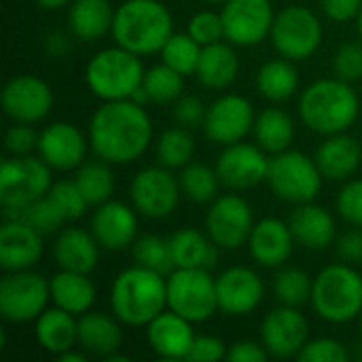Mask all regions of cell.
I'll return each instance as SVG.
<instances>
[{"label": "cell", "instance_id": "cell-1", "mask_svg": "<svg viewBox=\"0 0 362 362\" xmlns=\"http://www.w3.org/2000/svg\"><path fill=\"white\" fill-rule=\"evenodd\" d=\"M89 144L98 159L127 165L142 157L153 142V121L136 100L104 102L89 121Z\"/></svg>", "mask_w": 362, "mask_h": 362}, {"label": "cell", "instance_id": "cell-2", "mask_svg": "<svg viewBox=\"0 0 362 362\" xmlns=\"http://www.w3.org/2000/svg\"><path fill=\"white\" fill-rule=\"evenodd\" d=\"M110 310L127 327H146L168 310V276L138 263L127 267L110 286Z\"/></svg>", "mask_w": 362, "mask_h": 362}, {"label": "cell", "instance_id": "cell-3", "mask_svg": "<svg viewBox=\"0 0 362 362\" xmlns=\"http://www.w3.org/2000/svg\"><path fill=\"white\" fill-rule=\"evenodd\" d=\"M361 110L358 93L352 85L339 76L320 78L305 87L299 98V117L312 132L320 136H333L348 132Z\"/></svg>", "mask_w": 362, "mask_h": 362}, {"label": "cell", "instance_id": "cell-4", "mask_svg": "<svg viewBox=\"0 0 362 362\" xmlns=\"http://www.w3.org/2000/svg\"><path fill=\"white\" fill-rule=\"evenodd\" d=\"M174 34V17L159 0H125L115 8L112 36L119 47L136 53H159Z\"/></svg>", "mask_w": 362, "mask_h": 362}, {"label": "cell", "instance_id": "cell-5", "mask_svg": "<svg viewBox=\"0 0 362 362\" xmlns=\"http://www.w3.org/2000/svg\"><path fill=\"white\" fill-rule=\"evenodd\" d=\"M314 312L333 325H346L362 316V276L352 263L327 265L312 286Z\"/></svg>", "mask_w": 362, "mask_h": 362}, {"label": "cell", "instance_id": "cell-6", "mask_svg": "<svg viewBox=\"0 0 362 362\" xmlns=\"http://www.w3.org/2000/svg\"><path fill=\"white\" fill-rule=\"evenodd\" d=\"M144 72L140 55L117 45L98 51L89 59L85 68V83L89 91L104 102L129 100L142 87Z\"/></svg>", "mask_w": 362, "mask_h": 362}, {"label": "cell", "instance_id": "cell-7", "mask_svg": "<svg viewBox=\"0 0 362 362\" xmlns=\"http://www.w3.org/2000/svg\"><path fill=\"white\" fill-rule=\"evenodd\" d=\"M322 172L316 159L308 157L301 151L286 148L272 155L267 182L276 197L288 204H308L314 202L322 187Z\"/></svg>", "mask_w": 362, "mask_h": 362}, {"label": "cell", "instance_id": "cell-8", "mask_svg": "<svg viewBox=\"0 0 362 362\" xmlns=\"http://www.w3.org/2000/svg\"><path fill=\"white\" fill-rule=\"evenodd\" d=\"M168 310L185 316L193 325L206 322L218 312L216 278L208 269L176 267L168 276Z\"/></svg>", "mask_w": 362, "mask_h": 362}, {"label": "cell", "instance_id": "cell-9", "mask_svg": "<svg viewBox=\"0 0 362 362\" xmlns=\"http://www.w3.org/2000/svg\"><path fill=\"white\" fill-rule=\"evenodd\" d=\"M51 168L38 157L4 159L0 168V204L6 212L28 208L51 191Z\"/></svg>", "mask_w": 362, "mask_h": 362}, {"label": "cell", "instance_id": "cell-10", "mask_svg": "<svg viewBox=\"0 0 362 362\" xmlns=\"http://www.w3.org/2000/svg\"><path fill=\"white\" fill-rule=\"evenodd\" d=\"M269 36L282 57L303 62L318 51L322 42V23L314 11L293 4L276 13Z\"/></svg>", "mask_w": 362, "mask_h": 362}, {"label": "cell", "instance_id": "cell-11", "mask_svg": "<svg viewBox=\"0 0 362 362\" xmlns=\"http://www.w3.org/2000/svg\"><path fill=\"white\" fill-rule=\"evenodd\" d=\"M51 301V282L32 272H6L0 280V314L8 322L36 320Z\"/></svg>", "mask_w": 362, "mask_h": 362}, {"label": "cell", "instance_id": "cell-12", "mask_svg": "<svg viewBox=\"0 0 362 362\" xmlns=\"http://www.w3.org/2000/svg\"><path fill=\"white\" fill-rule=\"evenodd\" d=\"M255 216L250 204L235 195H218L206 214V233L221 250H238L248 244Z\"/></svg>", "mask_w": 362, "mask_h": 362}, {"label": "cell", "instance_id": "cell-13", "mask_svg": "<svg viewBox=\"0 0 362 362\" xmlns=\"http://www.w3.org/2000/svg\"><path fill=\"white\" fill-rule=\"evenodd\" d=\"M180 182L165 165H151L140 170L129 187L132 206L146 218L170 216L180 199Z\"/></svg>", "mask_w": 362, "mask_h": 362}, {"label": "cell", "instance_id": "cell-14", "mask_svg": "<svg viewBox=\"0 0 362 362\" xmlns=\"http://www.w3.org/2000/svg\"><path fill=\"white\" fill-rule=\"evenodd\" d=\"M225 40L233 47H257L269 34L276 19L272 0H227L223 2Z\"/></svg>", "mask_w": 362, "mask_h": 362}, {"label": "cell", "instance_id": "cell-15", "mask_svg": "<svg viewBox=\"0 0 362 362\" xmlns=\"http://www.w3.org/2000/svg\"><path fill=\"white\" fill-rule=\"evenodd\" d=\"M2 110L15 123H40L53 108L51 87L34 74L8 78L0 93Z\"/></svg>", "mask_w": 362, "mask_h": 362}, {"label": "cell", "instance_id": "cell-16", "mask_svg": "<svg viewBox=\"0 0 362 362\" xmlns=\"http://www.w3.org/2000/svg\"><path fill=\"white\" fill-rule=\"evenodd\" d=\"M255 108L250 100L238 93H227L208 106L204 119V132L208 140L229 146L242 142L255 127Z\"/></svg>", "mask_w": 362, "mask_h": 362}, {"label": "cell", "instance_id": "cell-17", "mask_svg": "<svg viewBox=\"0 0 362 362\" xmlns=\"http://www.w3.org/2000/svg\"><path fill=\"white\" fill-rule=\"evenodd\" d=\"M269 153H265L259 144L235 142L225 146V151L216 159V172L225 187L233 191H246L267 180L269 174Z\"/></svg>", "mask_w": 362, "mask_h": 362}, {"label": "cell", "instance_id": "cell-18", "mask_svg": "<svg viewBox=\"0 0 362 362\" xmlns=\"http://www.w3.org/2000/svg\"><path fill=\"white\" fill-rule=\"evenodd\" d=\"M310 341V322L299 308L272 310L261 325V344L276 358H297Z\"/></svg>", "mask_w": 362, "mask_h": 362}, {"label": "cell", "instance_id": "cell-19", "mask_svg": "<svg viewBox=\"0 0 362 362\" xmlns=\"http://www.w3.org/2000/svg\"><path fill=\"white\" fill-rule=\"evenodd\" d=\"M216 297L218 312L225 316H248L261 305L265 284L255 269L235 265L216 278Z\"/></svg>", "mask_w": 362, "mask_h": 362}, {"label": "cell", "instance_id": "cell-20", "mask_svg": "<svg viewBox=\"0 0 362 362\" xmlns=\"http://www.w3.org/2000/svg\"><path fill=\"white\" fill-rule=\"evenodd\" d=\"M87 144L89 138H85V134L76 125L66 121H55L40 132L38 157L51 170L57 172L76 170L85 161Z\"/></svg>", "mask_w": 362, "mask_h": 362}, {"label": "cell", "instance_id": "cell-21", "mask_svg": "<svg viewBox=\"0 0 362 362\" xmlns=\"http://www.w3.org/2000/svg\"><path fill=\"white\" fill-rule=\"evenodd\" d=\"M89 227L104 250H125L138 240V210L108 199L95 206Z\"/></svg>", "mask_w": 362, "mask_h": 362}, {"label": "cell", "instance_id": "cell-22", "mask_svg": "<svg viewBox=\"0 0 362 362\" xmlns=\"http://www.w3.org/2000/svg\"><path fill=\"white\" fill-rule=\"evenodd\" d=\"M195 337L193 322L172 310H163L146 325V341L151 350L165 361H187Z\"/></svg>", "mask_w": 362, "mask_h": 362}, {"label": "cell", "instance_id": "cell-23", "mask_svg": "<svg viewBox=\"0 0 362 362\" xmlns=\"http://www.w3.org/2000/svg\"><path fill=\"white\" fill-rule=\"evenodd\" d=\"M42 233L19 218L0 227V267L4 272L32 269L42 257Z\"/></svg>", "mask_w": 362, "mask_h": 362}, {"label": "cell", "instance_id": "cell-24", "mask_svg": "<svg viewBox=\"0 0 362 362\" xmlns=\"http://www.w3.org/2000/svg\"><path fill=\"white\" fill-rule=\"evenodd\" d=\"M246 246L250 250V257L261 267L276 269L291 259L295 235L286 221L276 216H265L255 223Z\"/></svg>", "mask_w": 362, "mask_h": 362}, {"label": "cell", "instance_id": "cell-25", "mask_svg": "<svg viewBox=\"0 0 362 362\" xmlns=\"http://www.w3.org/2000/svg\"><path fill=\"white\" fill-rule=\"evenodd\" d=\"M291 231L295 242L310 250H325L337 240V225L333 214L318 204H299L291 214Z\"/></svg>", "mask_w": 362, "mask_h": 362}, {"label": "cell", "instance_id": "cell-26", "mask_svg": "<svg viewBox=\"0 0 362 362\" xmlns=\"http://www.w3.org/2000/svg\"><path fill=\"white\" fill-rule=\"evenodd\" d=\"M100 244L91 231L81 227L64 229L53 244V259L59 269L91 274L100 259Z\"/></svg>", "mask_w": 362, "mask_h": 362}, {"label": "cell", "instance_id": "cell-27", "mask_svg": "<svg viewBox=\"0 0 362 362\" xmlns=\"http://www.w3.org/2000/svg\"><path fill=\"white\" fill-rule=\"evenodd\" d=\"M316 163L327 180H350L362 161V144L352 136L333 134L316 151Z\"/></svg>", "mask_w": 362, "mask_h": 362}, {"label": "cell", "instance_id": "cell-28", "mask_svg": "<svg viewBox=\"0 0 362 362\" xmlns=\"http://www.w3.org/2000/svg\"><path fill=\"white\" fill-rule=\"evenodd\" d=\"M34 335L42 350L59 356L78 346V316L57 305L47 308L36 318Z\"/></svg>", "mask_w": 362, "mask_h": 362}, {"label": "cell", "instance_id": "cell-29", "mask_svg": "<svg viewBox=\"0 0 362 362\" xmlns=\"http://www.w3.org/2000/svg\"><path fill=\"white\" fill-rule=\"evenodd\" d=\"M121 325L123 322L117 316L85 312L83 316H78V348L100 358H108L110 354H117L123 344Z\"/></svg>", "mask_w": 362, "mask_h": 362}, {"label": "cell", "instance_id": "cell-30", "mask_svg": "<svg viewBox=\"0 0 362 362\" xmlns=\"http://www.w3.org/2000/svg\"><path fill=\"white\" fill-rule=\"evenodd\" d=\"M240 72V59L233 45L214 42L202 49V57L195 70V78L208 89H227Z\"/></svg>", "mask_w": 362, "mask_h": 362}, {"label": "cell", "instance_id": "cell-31", "mask_svg": "<svg viewBox=\"0 0 362 362\" xmlns=\"http://www.w3.org/2000/svg\"><path fill=\"white\" fill-rule=\"evenodd\" d=\"M49 282H51L53 305H57L74 316H83L85 312H89L93 308L95 286L89 280V274L59 269Z\"/></svg>", "mask_w": 362, "mask_h": 362}, {"label": "cell", "instance_id": "cell-32", "mask_svg": "<svg viewBox=\"0 0 362 362\" xmlns=\"http://www.w3.org/2000/svg\"><path fill=\"white\" fill-rule=\"evenodd\" d=\"M115 8L108 0H72L68 23L78 40L93 42L112 32Z\"/></svg>", "mask_w": 362, "mask_h": 362}, {"label": "cell", "instance_id": "cell-33", "mask_svg": "<svg viewBox=\"0 0 362 362\" xmlns=\"http://www.w3.org/2000/svg\"><path fill=\"white\" fill-rule=\"evenodd\" d=\"M170 248H172V259L174 267H199V269H210L216 263V244L210 240V235L185 227L176 231L170 238Z\"/></svg>", "mask_w": 362, "mask_h": 362}, {"label": "cell", "instance_id": "cell-34", "mask_svg": "<svg viewBox=\"0 0 362 362\" xmlns=\"http://www.w3.org/2000/svg\"><path fill=\"white\" fill-rule=\"evenodd\" d=\"M252 134L257 144L265 153L276 155L291 148L295 138V123L291 115L284 112L282 108H265L263 112L257 115Z\"/></svg>", "mask_w": 362, "mask_h": 362}, {"label": "cell", "instance_id": "cell-35", "mask_svg": "<svg viewBox=\"0 0 362 362\" xmlns=\"http://www.w3.org/2000/svg\"><path fill=\"white\" fill-rule=\"evenodd\" d=\"M257 89L269 102H286L299 89V72L286 57L265 62L257 72Z\"/></svg>", "mask_w": 362, "mask_h": 362}, {"label": "cell", "instance_id": "cell-36", "mask_svg": "<svg viewBox=\"0 0 362 362\" xmlns=\"http://www.w3.org/2000/svg\"><path fill=\"white\" fill-rule=\"evenodd\" d=\"M74 182L78 185L89 206H100L108 202L115 193V174L110 170V163L104 159L83 161L76 168Z\"/></svg>", "mask_w": 362, "mask_h": 362}, {"label": "cell", "instance_id": "cell-37", "mask_svg": "<svg viewBox=\"0 0 362 362\" xmlns=\"http://www.w3.org/2000/svg\"><path fill=\"white\" fill-rule=\"evenodd\" d=\"M180 191L195 204H212L218 197V187L223 185L216 168H208L204 163H189L182 168Z\"/></svg>", "mask_w": 362, "mask_h": 362}, {"label": "cell", "instance_id": "cell-38", "mask_svg": "<svg viewBox=\"0 0 362 362\" xmlns=\"http://www.w3.org/2000/svg\"><path fill=\"white\" fill-rule=\"evenodd\" d=\"M155 151H157V159L161 165H165L170 170H176V168L182 170L193 159L195 140H193L189 127H182V125L170 127L159 136Z\"/></svg>", "mask_w": 362, "mask_h": 362}, {"label": "cell", "instance_id": "cell-39", "mask_svg": "<svg viewBox=\"0 0 362 362\" xmlns=\"http://www.w3.org/2000/svg\"><path fill=\"white\" fill-rule=\"evenodd\" d=\"M142 89H144L148 102L170 104V102H176L182 95L185 76L161 62L159 66H153V68H148L144 72Z\"/></svg>", "mask_w": 362, "mask_h": 362}, {"label": "cell", "instance_id": "cell-40", "mask_svg": "<svg viewBox=\"0 0 362 362\" xmlns=\"http://www.w3.org/2000/svg\"><path fill=\"white\" fill-rule=\"evenodd\" d=\"M202 45L187 32V34H172L170 40L163 45L161 53V62L168 64L170 68H174L176 72H180L182 76H195L199 57H202Z\"/></svg>", "mask_w": 362, "mask_h": 362}, {"label": "cell", "instance_id": "cell-41", "mask_svg": "<svg viewBox=\"0 0 362 362\" xmlns=\"http://www.w3.org/2000/svg\"><path fill=\"white\" fill-rule=\"evenodd\" d=\"M312 286L314 280L301 267H284L274 280V293L278 301L291 308H301L312 301Z\"/></svg>", "mask_w": 362, "mask_h": 362}, {"label": "cell", "instance_id": "cell-42", "mask_svg": "<svg viewBox=\"0 0 362 362\" xmlns=\"http://www.w3.org/2000/svg\"><path fill=\"white\" fill-rule=\"evenodd\" d=\"M134 259L138 265L148 267L153 272H159L163 276H170L176 267H174V259H172V248H170V240L159 238V235H142L134 242L132 246Z\"/></svg>", "mask_w": 362, "mask_h": 362}, {"label": "cell", "instance_id": "cell-43", "mask_svg": "<svg viewBox=\"0 0 362 362\" xmlns=\"http://www.w3.org/2000/svg\"><path fill=\"white\" fill-rule=\"evenodd\" d=\"M6 214H8V218L25 221L28 225H32L34 229H38L42 235L55 233L66 223V216L62 214V210L57 208V204L49 197V193L45 197L36 199L34 204H30L28 208L13 210V212H6Z\"/></svg>", "mask_w": 362, "mask_h": 362}, {"label": "cell", "instance_id": "cell-44", "mask_svg": "<svg viewBox=\"0 0 362 362\" xmlns=\"http://www.w3.org/2000/svg\"><path fill=\"white\" fill-rule=\"evenodd\" d=\"M49 197L57 204V208L62 210V214L66 216V221H76L81 218L89 204L85 199V195L81 193L78 185L72 180H59V182H53L51 191H49Z\"/></svg>", "mask_w": 362, "mask_h": 362}, {"label": "cell", "instance_id": "cell-45", "mask_svg": "<svg viewBox=\"0 0 362 362\" xmlns=\"http://www.w3.org/2000/svg\"><path fill=\"white\" fill-rule=\"evenodd\" d=\"M187 32L202 45H214L225 40V23H223V15L214 13V11H199L189 19V28Z\"/></svg>", "mask_w": 362, "mask_h": 362}, {"label": "cell", "instance_id": "cell-46", "mask_svg": "<svg viewBox=\"0 0 362 362\" xmlns=\"http://www.w3.org/2000/svg\"><path fill=\"white\" fill-rule=\"evenodd\" d=\"M299 362H348L350 354L346 346L333 337H318L305 344L297 356Z\"/></svg>", "mask_w": 362, "mask_h": 362}, {"label": "cell", "instance_id": "cell-47", "mask_svg": "<svg viewBox=\"0 0 362 362\" xmlns=\"http://www.w3.org/2000/svg\"><path fill=\"white\" fill-rule=\"evenodd\" d=\"M335 76L354 83L362 78V45L361 42H346L337 49L333 57Z\"/></svg>", "mask_w": 362, "mask_h": 362}, {"label": "cell", "instance_id": "cell-48", "mask_svg": "<svg viewBox=\"0 0 362 362\" xmlns=\"http://www.w3.org/2000/svg\"><path fill=\"white\" fill-rule=\"evenodd\" d=\"M337 212L346 223L362 227V178L348 180L341 187L337 195Z\"/></svg>", "mask_w": 362, "mask_h": 362}, {"label": "cell", "instance_id": "cell-49", "mask_svg": "<svg viewBox=\"0 0 362 362\" xmlns=\"http://www.w3.org/2000/svg\"><path fill=\"white\" fill-rule=\"evenodd\" d=\"M38 140L40 134L30 123H15L4 136V146L13 157H23L38 151Z\"/></svg>", "mask_w": 362, "mask_h": 362}, {"label": "cell", "instance_id": "cell-50", "mask_svg": "<svg viewBox=\"0 0 362 362\" xmlns=\"http://www.w3.org/2000/svg\"><path fill=\"white\" fill-rule=\"evenodd\" d=\"M208 106H204V102L195 95H180L174 104V119L182 125V127H197L204 125Z\"/></svg>", "mask_w": 362, "mask_h": 362}, {"label": "cell", "instance_id": "cell-51", "mask_svg": "<svg viewBox=\"0 0 362 362\" xmlns=\"http://www.w3.org/2000/svg\"><path fill=\"white\" fill-rule=\"evenodd\" d=\"M227 346L223 339L214 337V335H197L193 341V348L189 352L187 361H197V362H210V361H221L227 358Z\"/></svg>", "mask_w": 362, "mask_h": 362}, {"label": "cell", "instance_id": "cell-52", "mask_svg": "<svg viewBox=\"0 0 362 362\" xmlns=\"http://www.w3.org/2000/svg\"><path fill=\"white\" fill-rule=\"evenodd\" d=\"M269 358V352L261 341L252 339H242L229 346L227 350V361L231 362H265Z\"/></svg>", "mask_w": 362, "mask_h": 362}, {"label": "cell", "instance_id": "cell-53", "mask_svg": "<svg viewBox=\"0 0 362 362\" xmlns=\"http://www.w3.org/2000/svg\"><path fill=\"white\" fill-rule=\"evenodd\" d=\"M325 15L333 21H352L358 17L362 8V0H320Z\"/></svg>", "mask_w": 362, "mask_h": 362}, {"label": "cell", "instance_id": "cell-54", "mask_svg": "<svg viewBox=\"0 0 362 362\" xmlns=\"http://www.w3.org/2000/svg\"><path fill=\"white\" fill-rule=\"evenodd\" d=\"M337 252L346 263H362V227H354L339 238Z\"/></svg>", "mask_w": 362, "mask_h": 362}, {"label": "cell", "instance_id": "cell-55", "mask_svg": "<svg viewBox=\"0 0 362 362\" xmlns=\"http://www.w3.org/2000/svg\"><path fill=\"white\" fill-rule=\"evenodd\" d=\"M47 53L53 57H62L66 51H70V40L64 32H53L47 36Z\"/></svg>", "mask_w": 362, "mask_h": 362}, {"label": "cell", "instance_id": "cell-56", "mask_svg": "<svg viewBox=\"0 0 362 362\" xmlns=\"http://www.w3.org/2000/svg\"><path fill=\"white\" fill-rule=\"evenodd\" d=\"M57 361L59 362H85V354L83 352H72V350H68V352H64V354H59L57 356Z\"/></svg>", "mask_w": 362, "mask_h": 362}, {"label": "cell", "instance_id": "cell-57", "mask_svg": "<svg viewBox=\"0 0 362 362\" xmlns=\"http://www.w3.org/2000/svg\"><path fill=\"white\" fill-rule=\"evenodd\" d=\"M42 8H51V11H55V8H62V6H66L68 2H72V0H36Z\"/></svg>", "mask_w": 362, "mask_h": 362}, {"label": "cell", "instance_id": "cell-58", "mask_svg": "<svg viewBox=\"0 0 362 362\" xmlns=\"http://www.w3.org/2000/svg\"><path fill=\"white\" fill-rule=\"evenodd\" d=\"M356 19H358V30H361V36H362V8H361V13H358V17H356Z\"/></svg>", "mask_w": 362, "mask_h": 362}, {"label": "cell", "instance_id": "cell-59", "mask_svg": "<svg viewBox=\"0 0 362 362\" xmlns=\"http://www.w3.org/2000/svg\"><path fill=\"white\" fill-rule=\"evenodd\" d=\"M204 2H210V4H221V2H227V0H204Z\"/></svg>", "mask_w": 362, "mask_h": 362}, {"label": "cell", "instance_id": "cell-60", "mask_svg": "<svg viewBox=\"0 0 362 362\" xmlns=\"http://www.w3.org/2000/svg\"><path fill=\"white\" fill-rule=\"evenodd\" d=\"M361 327H362V316H361Z\"/></svg>", "mask_w": 362, "mask_h": 362}, {"label": "cell", "instance_id": "cell-61", "mask_svg": "<svg viewBox=\"0 0 362 362\" xmlns=\"http://www.w3.org/2000/svg\"><path fill=\"white\" fill-rule=\"evenodd\" d=\"M361 144H362V142H361Z\"/></svg>", "mask_w": 362, "mask_h": 362}]
</instances>
